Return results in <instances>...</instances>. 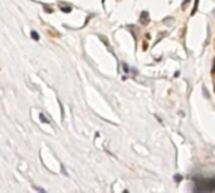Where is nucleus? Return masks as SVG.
<instances>
[{
  "mask_svg": "<svg viewBox=\"0 0 215 193\" xmlns=\"http://www.w3.org/2000/svg\"><path fill=\"white\" fill-rule=\"evenodd\" d=\"M181 179H183V177H181V176H179V174L175 176V182H180Z\"/></svg>",
  "mask_w": 215,
  "mask_h": 193,
  "instance_id": "5",
  "label": "nucleus"
},
{
  "mask_svg": "<svg viewBox=\"0 0 215 193\" xmlns=\"http://www.w3.org/2000/svg\"><path fill=\"white\" fill-rule=\"evenodd\" d=\"M198 3H199V0H196V1H195V6H194V10H192L191 14H194L195 11H196V8H198Z\"/></svg>",
  "mask_w": 215,
  "mask_h": 193,
  "instance_id": "6",
  "label": "nucleus"
},
{
  "mask_svg": "<svg viewBox=\"0 0 215 193\" xmlns=\"http://www.w3.org/2000/svg\"><path fill=\"white\" fill-rule=\"evenodd\" d=\"M187 3H189V0H185V1H184V5H186Z\"/></svg>",
  "mask_w": 215,
  "mask_h": 193,
  "instance_id": "8",
  "label": "nucleus"
},
{
  "mask_svg": "<svg viewBox=\"0 0 215 193\" xmlns=\"http://www.w3.org/2000/svg\"><path fill=\"white\" fill-rule=\"evenodd\" d=\"M140 20H141L142 24H147V21H149V14H147V11H143L141 14V16H140Z\"/></svg>",
  "mask_w": 215,
  "mask_h": 193,
  "instance_id": "2",
  "label": "nucleus"
},
{
  "mask_svg": "<svg viewBox=\"0 0 215 193\" xmlns=\"http://www.w3.org/2000/svg\"><path fill=\"white\" fill-rule=\"evenodd\" d=\"M59 8H60V9H62V10L64 11V13H69V11H71V9H72L71 6H64L63 4H59Z\"/></svg>",
  "mask_w": 215,
  "mask_h": 193,
  "instance_id": "3",
  "label": "nucleus"
},
{
  "mask_svg": "<svg viewBox=\"0 0 215 193\" xmlns=\"http://www.w3.org/2000/svg\"><path fill=\"white\" fill-rule=\"evenodd\" d=\"M215 190V181L214 179H206V181H199L196 182V188L195 191H214Z\"/></svg>",
  "mask_w": 215,
  "mask_h": 193,
  "instance_id": "1",
  "label": "nucleus"
},
{
  "mask_svg": "<svg viewBox=\"0 0 215 193\" xmlns=\"http://www.w3.org/2000/svg\"><path fill=\"white\" fill-rule=\"evenodd\" d=\"M103 1H104V0H103Z\"/></svg>",
  "mask_w": 215,
  "mask_h": 193,
  "instance_id": "9",
  "label": "nucleus"
},
{
  "mask_svg": "<svg viewBox=\"0 0 215 193\" xmlns=\"http://www.w3.org/2000/svg\"><path fill=\"white\" fill-rule=\"evenodd\" d=\"M30 35H32V38H33V39H34V40H38V39H39V36H38V34H37V32H34V30H33V32H32V33H30Z\"/></svg>",
  "mask_w": 215,
  "mask_h": 193,
  "instance_id": "4",
  "label": "nucleus"
},
{
  "mask_svg": "<svg viewBox=\"0 0 215 193\" xmlns=\"http://www.w3.org/2000/svg\"><path fill=\"white\" fill-rule=\"evenodd\" d=\"M40 119H41V120H43V122H44V123H48V120H47V119H45V117H44L43 114H41V113H40Z\"/></svg>",
  "mask_w": 215,
  "mask_h": 193,
  "instance_id": "7",
  "label": "nucleus"
}]
</instances>
